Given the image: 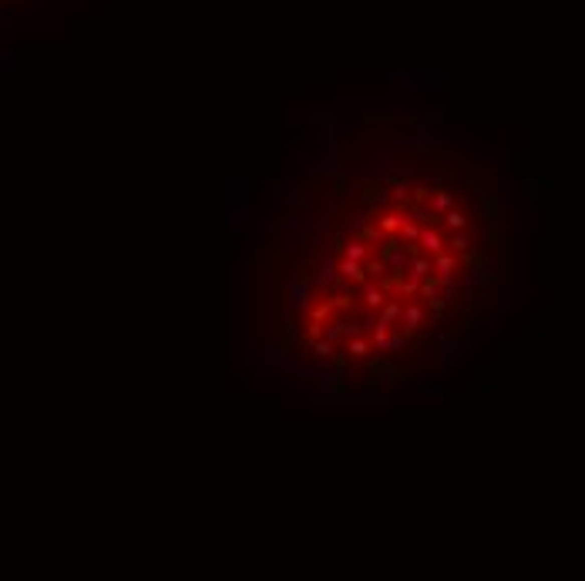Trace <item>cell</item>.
<instances>
[{
	"instance_id": "obj_1",
	"label": "cell",
	"mask_w": 585,
	"mask_h": 581,
	"mask_svg": "<svg viewBox=\"0 0 585 581\" xmlns=\"http://www.w3.org/2000/svg\"><path fill=\"white\" fill-rule=\"evenodd\" d=\"M343 272H347V276H353V279L360 276V272H357V266H353V262H343Z\"/></svg>"
}]
</instances>
